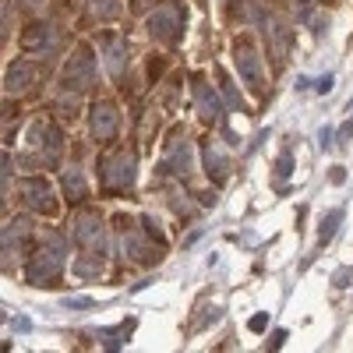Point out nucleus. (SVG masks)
<instances>
[{"instance_id": "nucleus-22", "label": "nucleus", "mask_w": 353, "mask_h": 353, "mask_svg": "<svg viewBox=\"0 0 353 353\" xmlns=\"http://www.w3.org/2000/svg\"><path fill=\"white\" fill-rule=\"evenodd\" d=\"M201 311H205V314H201V318L194 321V325H191V332H201L205 325H209V321H219V314H223L216 304H212V307H201Z\"/></svg>"}, {"instance_id": "nucleus-35", "label": "nucleus", "mask_w": 353, "mask_h": 353, "mask_svg": "<svg viewBox=\"0 0 353 353\" xmlns=\"http://www.w3.org/2000/svg\"><path fill=\"white\" fill-rule=\"evenodd\" d=\"M350 113H353V103H350Z\"/></svg>"}, {"instance_id": "nucleus-4", "label": "nucleus", "mask_w": 353, "mask_h": 353, "mask_svg": "<svg viewBox=\"0 0 353 353\" xmlns=\"http://www.w3.org/2000/svg\"><path fill=\"white\" fill-rule=\"evenodd\" d=\"M71 241L81 248V254H106V233H103V219L99 212H81L71 223Z\"/></svg>"}, {"instance_id": "nucleus-29", "label": "nucleus", "mask_w": 353, "mask_h": 353, "mask_svg": "<svg viewBox=\"0 0 353 353\" xmlns=\"http://www.w3.org/2000/svg\"><path fill=\"white\" fill-rule=\"evenodd\" d=\"M283 343H286V332H283V329H279V332H272V339H269V346H272V350H279Z\"/></svg>"}, {"instance_id": "nucleus-18", "label": "nucleus", "mask_w": 353, "mask_h": 353, "mask_svg": "<svg viewBox=\"0 0 353 353\" xmlns=\"http://www.w3.org/2000/svg\"><path fill=\"white\" fill-rule=\"evenodd\" d=\"M88 14L96 21H113L121 14V0H88Z\"/></svg>"}, {"instance_id": "nucleus-20", "label": "nucleus", "mask_w": 353, "mask_h": 353, "mask_svg": "<svg viewBox=\"0 0 353 353\" xmlns=\"http://www.w3.org/2000/svg\"><path fill=\"white\" fill-rule=\"evenodd\" d=\"M339 223H343V209H332L325 219H321V226H318V244H329L336 237V226Z\"/></svg>"}, {"instance_id": "nucleus-14", "label": "nucleus", "mask_w": 353, "mask_h": 353, "mask_svg": "<svg viewBox=\"0 0 353 353\" xmlns=\"http://www.w3.org/2000/svg\"><path fill=\"white\" fill-rule=\"evenodd\" d=\"M117 128H121V113H117L113 103H96L92 106V138L96 141H110L117 134Z\"/></svg>"}, {"instance_id": "nucleus-34", "label": "nucleus", "mask_w": 353, "mask_h": 353, "mask_svg": "<svg viewBox=\"0 0 353 353\" xmlns=\"http://www.w3.org/2000/svg\"><path fill=\"white\" fill-rule=\"evenodd\" d=\"M304 4H307V8H311V4H314V0H304Z\"/></svg>"}, {"instance_id": "nucleus-17", "label": "nucleus", "mask_w": 353, "mask_h": 353, "mask_svg": "<svg viewBox=\"0 0 353 353\" xmlns=\"http://www.w3.org/2000/svg\"><path fill=\"white\" fill-rule=\"evenodd\" d=\"M64 194L71 198V201H81V198H88V184H85V173L81 170H68L64 173Z\"/></svg>"}, {"instance_id": "nucleus-31", "label": "nucleus", "mask_w": 353, "mask_h": 353, "mask_svg": "<svg viewBox=\"0 0 353 353\" xmlns=\"http://www.w3.org/2000/svg\"><path fill=\"white\" fill-rule=\"evenodd\" d=\"M346 181V173H343V166H332V184H343Z\"/></svg>"}, {"instance_id": "nucleus-5", "label": "nucleus", "mask_w": 353, "mask_h": 353, "mask_svg": "<svg viewBox=\"0 0 353 353\" xmlns=\"http://www.w3.org/2000/svg\"><path fill=\"white\" fill-rule=\"evenodd\" d=\"M92 81H96V57H92L88 46H78L71 53V61L64 64L61 85H64V92H85Z\"/></svg>"}, {"instance_id": "nucleus-27", "label": "nucleus", "mask_w": 353, "mask_h": 353, "mask_svg": "<svg viewBox=\"0 0 353 353\" xmlns=\"http://www.w3.org/2000/svg\"><path fill=\"white\" fill-rule=\"evenodd\" d=\"M332 81H336V78H332V74H325V78H318V85H314V88H318V92H332Z\"/></svg>"}, {"instance_id": "nucleus-3", "label": "nucleus", "mask_w": 353, "mask_h": 353, "mask_svg": "<svg viewBox=\"0 0 353 353\" xmlns=\"http://www.w3.org/2000/svg\"><path fill=\"white\" fill-rule=\"evenodd\" d=\"M184 25H188V8L181 0H173V4L159 8L152 18H149V36L163 46H176L184 39Z\"/></svg>"}, {"instance_id": "nucleus-15", "label": "nucleus", "mask_w": 353, "mask_h": 353, "mask_svg": "<svg viewBox=\"0 0 353 353\" xmlns=\"http://www.w3.org/2000/svg\"><path fill=\"white\" fill-rule=\"evenodd\" d=\"M205 173H209V181H216V184H223L226 176H230V159H226V152L219 149L216 138L205 141Z\"/></svg>"}, {"instance_id": "nucleus-23", "label": "nucleus", "mask_w": 353, "mask_h": 353, "mask_svg": "<svg viewBox=\"0 0 353 353\" xmlns=\"http://www.w3.org/2000/svg\"><path fill=\"white\" fill-rule=\"evenodd\" d=\"M290 173H293V159H290V152H283L276 159V176H290Z\"/></svg>"}, {"instance_id": "nucleus-13", "label": "nucleus", "mask_w": 353, "mask_h": 353, "mask_svg": "<svg viewBox=\"0 0 353 353\" xmlns=\"http://www.w3.org/2000/svg\"><path fill=\"white\" fill-rule=\"evenodd\" d=\"M191 92H194V106H198L201 121H219V117H223V103H219V96H216V88L205 81L201 74L191 78Z\"/></svg>"}, {"instance_id": "nucleus-10", "label": "nucleus", "mask_w": 353, "mask_h": 353, "mask_svg": "<svg viewBox=\"0 0 353 353\" xmlns=\"http://www.w3.org/2000/svg\"><path fill=\"white\" fill-rule=\"evenodd\" d=\"M28 138H32V149L43 152V166H53L57 159H61L64 134H61V128H57L53 121H36L32 131H28Z\"/></svg>"}, {"instance_id": "nucleus-7", "label": "nucleus", "mask_w": 353, "mask_h": 353, "mask_svg": "<svg viewBox=\"0 0 353 353\" xmlns=\"http://www.w3.org/2000/svg\"><path fill=\"white\" fill-rule=\"evenodd\" d=\"M113 223H117V230L124 233V254H131L134 261H159V258H163V248H166V244H159V241L152 244V237L145 241L141 233H138V226H134L128 216H117Z\"/></svg>"}, {"instance_id": "nucleus-8", "label": "nucleus", "mask_w": 353, "mask_h": 353, "mask_svg": "<svg viewBox=\"0 0 353 353\" xmlns=\"http://www.w3.org/2000/svg\"><path fill=\"white\" fill-rule=\"evenodd\" d=\"M194 170L191 163V141L184 134V128H173L170 131V141H166V156L159 163V173H176V176H188Z\"/></svg>"}, {"instance_id": "nucleus-12", "label": "nucleus", "mask_w": 353, "mask_h": 353, "mask_svg": "<svg viewBox=\"0 0 353 353\" xmlns=\"http://www.w3.org/2000/svg\"><path fill=\"white\" fill-rule=\"evenodd\" d=\"M57 43H61V36H57V28L46 25V21H36V25H28L25 28V36H21V50L25 53H32V57H43V53H53Z\"/></svg>"}, {"instance_id": "nucleus-33", "label": "nucleus", "mask_w": 353, "mask_h": 353, "mask_svg": "<svg viewBox=\"0 0 353 353\" xmlns=\"http://www.w3.org/2000/svg\"><path fill=\"white\" fill-rule=\"evenodd\" d=\"M25 4H39V0H25Z\"/></svg>"}, {"instance_id": "nucleus-19", "label": "nucleus", "mask_w": 353, "mask_h": 353, "mask_svg": "<svg viewBox=\"0 0 353 353\" xmlns=\"http://www.w3.org/2000/svg\"><path fill=\"white\" fill-rule=\"evenodd\" d=\"M131 329H134V318H128L121 329H103V332H99V339H103V343H106L110 350H117V346H121V343H124V339L131 336Z\"/></svg>"}, {"instance_id": "nucleus-25", "label": "nucleus", "mask_w": 353, "mask_h": 353, "mask_svg": "<svg viewBox=\"0 0 353 353\" xmlns=\"http://www.w3.org/2000/svg\"><path fill=\"white\" fill-rule=\"evenodd\" d=\"M350 279H353V269H339V272L332 276V283H336V286H350Z\"/></svg>"}, {"instance_id": "nucleus-32", "label": "nucleus", "mask_w": 353, "mask_h": 353, "mask_svg": "<svg viewBox=\"0 0 353 353\" xmlns=\"http://www.w3.org/2000/svg\"><path fill=\"white\" fill-rule=\"evenodd\" d=\"M11 325H14L18 332H25V329H28V318H14V321H11Z\"/></svg>"}, {"instance_id": "nucleus-6", "label": "nucleus", "mask_w": 353, "mask_h": 353, "mask_svg": "<svg viewBox=\"0 0 353 353\" xmlns=\"http://www.w3.org/2000/svg\"><path fill=\"white\" fill-rule=\"evenodd\" d=\"M233 64H237V71H241V78L248 81V88L251 92H265V78H261V57H258V50H254V43L248 39V36H241L237 43H233Z\"/></svg>"}, {"instance_id": "nucleus-2", "label": "nucleus", "mask_w": 353, "mask_h": 353, "mask_svg": "<svg viewBox=\"0 0 353 353\" xmlns=\"http://www.w3.org/2000/svg\"><path fill=\"white\" fill-rule=\"evenodd\" d=\"M138 176V156L131 149H113L99 159V181L106 191H128Z\"/></svg>"}, {"instance_id": "nucleus-1", "label": "nucleus", "mask_w": 353, "mask_h": 353, "mask_svg": "<svg viewBox=\"0 0 353 353\" xmlns=\"http://www.w3.org/2000/svg\"><path fill=\"white\" fill-rule=\"evenodd\" d=\"M64 251H68V241L61 237L57 230H50L43 244L28 254L25 261V279L32 283V286H50L57 276L64 272Z\"/></svg>"}, {"instance_id": "nucleus-16", "label": "nucleus", "mask_w": 353, "mask_h": 353, "mask_svg": "<svg viewBox=\"0 0 353 353\" xmlns=\"http://www.w3.org/2000/svg\"><path fill=\"white\" fill-rule=\"evenodd\" d=\"M36 78V68L28 64V61H14L11 68H8V78H4V85H8V92H21V88H28V81Z\"/></svg>"}, {"instance_id": "nucleus-24", "label": "nucleus", "mask_w": 353, "mask_h": 353, "mask_svg": "<svg viewBox=\"0 0 353 353\" xmlns=\"http://www.w3.org/2000/svg\"><path fill=\"white\" fill-rule=\"evenodd\" d=\"M64 307H96V301L92 297H64Z\"/></svg>"}, {"instance_id": "nucleus-21", "label": "nucleus", "mask_w": 353, "mask_h": 353, "mask_svg": "<svg viewBox=\"0 0 353 353\" xmlns=\"http://www.w3.org/2000/svg\"><path fill=\"white\" fill-rule=\"evenodd\" d=\"M216 78H219V88H223V96L230 99V106L244 113V103H241V96H237V88H233V81L226 78V71H223V68H216Z\"/></svg>"}, {"instance_id": "nucleus-9", "label": "nucleus", "mask_w": 353, "mask_h": 353, "mask_svg": "<svg viewBox=\"0 0 353 353\" xmlns=\"http://www.w3.org/2000/svg\"><path fill=\"white\" fill-rule=\"evenodd\" d=\"M18 201L28 205V209H36L43 216H57V198H53V188L50 181L43 176H28V181L18 184Z\"/></svg>"}, {"instance_id": "nucleus-11", "label": "nucleus", "mask_w": 353, "mask_h": 353, "mask_svg": "<svg viewBox=\"0 0 353 353\" xmlns=\"http://www.w3.org/2000/svg\"><path fill=\"white\" fill-rule=\"evenodd\" d=\"M99 50H103V64L110 71L113 81H124V71H128V39L121 36H99Z\"/></svg>"}, {"instance_id": "nucleus-28", "label": "nucleus", "mask_w": 353, "mask_h": 353, "mask_svg": "<svg viewBox=\"0 0 353 353\" xmlns=\"http://www.w3.org/2000/svg\"><path fill=\"white\" fill-rule=\"evenodd\" d=\"M152 4H159V0H134V4H131V8H134V11L141 14V11H149Z\"/></svg>"}, {"instance_id": "nucleus-30", "label": "nucleus", "mask_w": 353, "mask_h": 353, "mask_svg": "<svg viewBox=\"0 0 353 353\" xmlns=\"http://www.w3.org/2000/svg\"><path fill=\"white\" fill-rule=\"evenodd\" d=\"M318 138H321V149H332V131H329V128H321Z\"/></svg>"}, {"instance_id": "nucleus-26", "label": "nucleus", "mask_w": 353, "mask_h": 353, "mask_svg": "<svg viewBox=\"0 0 353 353\" xmlns=\"http://www.w3.org/2000/svg\"><path fill=\"white\" fill-rule=\"evenodd\" d=\"M265 325H269V318H265V314H254V318L248 321V329H251V332H261Z\"/></svg>"}]
</instances>
